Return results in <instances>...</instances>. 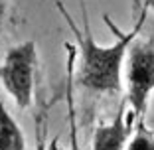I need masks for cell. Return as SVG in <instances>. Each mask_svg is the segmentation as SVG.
I'll return each instance as SVG.
<instances>
[{"label": "cell", "instance_id": "cell-2", "mask_svg": "<svg viewBox=\"0 0 154 150\" xmlns=\"http://www.w3.org/2000/svg\"><path fill=\"white\" fill-rule=\"evenodd\" d=\"M38 69H40V55L36 41L32 40L8 47L0 63V85L12 97L14 105L20 111H28L34 105Z\"/></svg>", "mask_w": 154, "mask_h": 150}, {"label": "cell", "instance_id": "cell-5", "mask_svg": "<svg viewBox=\"0 0 154 150\" xmlns=\"http://www.w3.org/2000/svg\"><path fill=\"white\" fill-rule=\"evenodd\" d=\"M26 136H24L16 118L8 113L6 105L0 101V150H24Z\"/></svg>", "mask_w": 154, "mask_h": 150}, {"label": "cell", "instance_id": "cell-4", "mask_svg": "<svg viewBox=\"0 0 154 150\" xmlns=\"http://www.w3.org/2000/svg\"><path fill=\"white\" fill-rule=\"evenodd\" d=\"M136 115L131 109V105L125 103L119 107L117 117L111 121V123H103L95 128V134H93V142L91 146L95 150H119L122 146H127L128 138L132 136V130L136 127Z\"/></svg>", "mask_w": 154, "mask_h": 150}, {"label": "cell", "instance_id": "cell-3", "mask_svg": "<svg viewBox=\"0 0 154 150\" xmlns=\"http://www.w3.org/2000/svg\"><path fill=\"white\" fill-rule=\"evenodd\" d=\"M122 81L127 103L134 111L138 121H144L148 109L150 95L154 91V40L152 38H138L128 46Z\"/></svg>", "mask_w": 154, "mask_h": 150}, {"label": "cell", "instance_id": "cell-6", "mask_svg": "<svg viewBox=\"0 0 154 150\" xmlns=\"http://www.w3.org/2000/svg\"><path fill=\"white\" fill-rule=\"evenodd\" d=\"M128 150H154V132L146 128L144 121H136L132 136L127 142Z\"/></svg>", "mask_w": 154, "mask_h": 150}, {"label": "cell", "instance_id": "cell-7", "mask_svg": "<svg viewBox=\"0 0 154 150\" xmlns=\"http://www.w3.org/2000/svg\"><path fill=\"white\" fill-rule=\"evenodd\" d=\"M12 20H14V14H12V8H10V0H0V40L10 30Z\"/></svg>", "mask_w": 154, "mask_h": 150}, {"label": "cell", "instance_id": "cell-1", "mask_svg": "<svg viewBox=\"0 0 154 150\" xmlns=\"http://www.w3.org/2000/svg\"><path fill=\"white\" fill-rule=\"evenodd\" d=\"M81 2V16H83V28L75 24L71 14L65 10L61 0H55V6L61 12L65 24L71 28L77 40V69H75V81L79 87L87 89L97 95H113L122 89V69H125V59H127L128 46L132 44L142 30V24L148 14V6H140V18L134 22L131 32H121L111 18L105 14L103 20L111 28L117 40L111 46H101L97 44L89 26V16H87V6L83 0Z\"/></svg>", "mask_w": 154, "mask_h": 150}]
</instances>
